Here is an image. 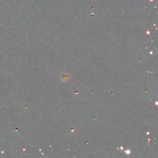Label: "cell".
<instances>
[]
</instances>
